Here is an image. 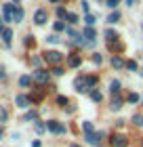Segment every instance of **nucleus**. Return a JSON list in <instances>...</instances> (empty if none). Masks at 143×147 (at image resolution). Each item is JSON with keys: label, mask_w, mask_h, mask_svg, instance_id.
<instances>
[{"label": "nucleus", "mask_w": 143, "mask_h": 147, "mask_svg": "<svg viewBox=\"0 0 143 147\" xmlns=\"http://www.w3.org/2000/svg\"><path fill=\"white\" fill-rule=\"evenodd\" d=\"M57 15H59L61 19H63V17H67V13H65V9H63V6H59V9H57Z\"/></svg>", "instance_id": "nucleus-32"}, {"label": "nucleus", "mask_w": 143, "mask_h": 147, "mask_svg": "<svg viewBox=\"0 0 143 147\" xmlns=\"http://www.w3.org/2000/svg\"><path fill=\"white\" fill-rule=\"evenodd\" d=\"M126 4H128V6H133V4H135V0H126Z\"/></svg>", "instance_id": "nucleus-41"}, {"label": "nucleus", "mask_w": 143, "mask_h": 147, "mask_svg": "<svg viewBox=\"0 0 143 147\" xmlns=\"http://www.w3.org/2000/svg\"><path fill=\"white\" fill-rule=\"evenodd\" d=\"M6 118H9L6 109H4V107H0V122H6Z\"/></svg>", "instance_id": "nucleus-27"}, {"label": "nucleus", "mask_w": 143, "mask_h": 147, "mask_svg": "<svg viewBox=\"0 0 143 147\" xmlns=\"http://www.w3.org/2000/svg\"><path fill=\"white\" fill-rule=\"evenodd\" d=\"M15 103L19 105V107H30L32 101H30V97H25V95H17L15 97Z\"/></svg>", "instance_id": "nucleus-6"}, {"label": "nucleus", "mask_w": 143, "mask_h": 147, "mask_svg": "<svg viewBox=\"0 0 143 147\" xmlns=\"http://www.w3.org/2000/svg\"><path fill=\"white\" fill-rule=\"evenodd\" d=\"M70 147H80V145H76V143H74V145H70Z\"/></svg>", "instance_id": "nucleus-43"}, {"label": "nucleus", "mask_w": 143, "mask_h": 147, "mask_svg": "<svg viewBox=\"0 0 143 147\" xmlns=\"http://www.w3.org/2000/svg\"><path fill=\"white\" fill-rule=\"evenodd\" d=\"M57 103H59V105H67V97L59 95V97H57Z\"/></svg>", "instance_id": "nucleus-31"}, {"label": "nucleus", "mask_w": 143, "mask_h": 147, "mask_svg": "<svg viewBox=\"0 0 143 147\" xmlns=\"http://www.w3.org/2000/svg\"><path fill=\"white\" fill-rule=\"evenodd\" d=\"M67 63H70V67H78V65L82 63V57L80 55H72L70 59H67Z\"/></svg>", "instance_id": "nucleus-12"}, {"label": "nucleus", "mask_w": 143, "mask_h": 147, "mask_svg": "<svg viewBox=\"0 0 143 147\" xmlns=\"http://www.w3.org/2000/svg\"><path fill=\"white\" fill-rule=\"evenodd\" d=\"M46 40H49V42H51V44H59V42H61V38H59L57 34H51V36H49V38H46Z\"/></svg>", "instance_id": "nucleus-22"}, {"label": "nucleus", "mask_w": 143, "mask_h": 147, "mask_svg": "<svg viewBox=\"0 0 143 147\" xmlns=\"http://www.w3.org/2000/svg\"><path fill=\"white\" fill-rule=\"evenodd\" d=\"M126 67L131 71H135V69H137V61H126Z\"/></svg>", "instance_id": "nucleus-30"}, {"label": "nucleus", "mask_w": 143, "mask_h": 147, "mask_svg": "<svg viewBox=\"0 0 143 147\" xmlns=\"http://www.w3.org/2000/svg\"><path fill=\"white\" fill-rule=\"evenodd\" d=\"M53 74H55V76H63V69H61V67H59V65H57V67H55V69H53Z\"/></svg>", "instance_id": "nucleus-35"}, {"label": "nucleus", "mask_w": 143, "mask_h": 147, "mask_svg": "<svg viewBox=\"0 0 143 147\" xmlns=\"http://www.w3.org/2000/svg\"><path fill=\"white\" fill-rule=\"evenodd\" d=\"M2 21H4V19L0 17V36H2V32H4V28H2Z\"/></svg>", "instance_id": "nucleus-40"}, {"label": "nucleus", "mask_w": 143, "mask_h": 147, "mask_svg": "<svg viewBox=\"0 0 143 147\" xmlns=\"http://www.w3.org/2000/svg\"><path fill=\"white\" fill-rule=\"evenodd\" d=\"M110 107H112L114 111H118V109L122 107V99H118V97H116V99H112V103H110Z\"/></svg>", "instance_id": "nucleus-14"}, {"label": "nucleus", "mask_w": 143, "mask_h": 147, "mask_svg": "<svg viewBox=\"0 0 143 147\" xmlns=\"http://www.w3.org/2000/svg\"><path fill=\"white\" fill-rule=\"evenodd\" d=\"M86 84H88V88L95 86V84H97V78H95V76H88V78H86Z\"/></svg>", "instance_id": "nucleus-29"}, {"label": "nucleus", "mask_w": 143, "mask_h": 147, "mask_svg": "<svg viewBox=\"0 0 143 147\" xmlns=\"http://www.w3.org/2000/svg\"><path fill=\"white\" fill-rule=\"evenodd\" d=\"M112 65H114V67H124V59H122V57H118V55H114L112 57Z\"/></svg>", "instance_id": "nucleus-13"}, {"label": "nucleus", "mask_w": 143, "mask_h": 147, "mask_svg": "<svg viewBox=\"0 0 143 147\" xmlns=\"http://www.w3.org/2000/svg\"><path fill=\"white\" fill-rule=\"evenodd\" d=\"M44 128H46V124H42V122H38V124H36V130H38V132H42Z\"/></svg>", "instance_id": "nucleus-36"}, {"label": "nucleus", "mask_w": 143, "mask_h": 147, "mask_svg": "<svg viewBox=\"0 0 143 147\" xmlns=\"http://www.w3.org/2000/svg\"><path fill=\"white\" fill-rule=\"evenodd\" d=\"M139 101V95L137 92H131V95H128V103H137Z\"/></svg>", "instance_id": "nucleus-26"}, {"label": "nucleus", "mask_w": 143, "mask_h": 147, "mask_svg": "<svg viewBox=\"0 0 143 147\" xmlns=\"http://www.w3.org/2000/svg\"><path fill=\"white\" fill-rule=\"evenodd\" d=\"M32 65H36V67H38V65H40V57H32Z\"/></svg>", "instance_id": "nucleus-38"}, {"label": "nucleus", "mask_w": 143, "mask_h": 147, "mask_svg": "<svg viewBox=\"0 0 143 147\" xmlns=\"http://www.w3.org/2000/svg\"><path fill=\"white\" fill-rule=\"evenodd\" d=\"M105 4L110 6V9H116V6L120 4V0H105Z\"/></svg>", "instance_id": "nucleus-28"}, {"label": "nucleus", "mask_w": 143, "mask_h": 147, "mask_svg": "<svg viewBox=\"0 0 143 147\" xmlns=\"http://www.w3.org/2000/svg\"><path fill=\"white\" fill-rule=\"evenodd\" d=\"M74 86H76V90H78V92H82V90H88L86 78H76V80H74Z\"/></svg>", "instance_id": "nucleus-5"}, {"label": "nucleus", "mask_w": 143, "mask_h": 147, "mask_svg": "<svg viewBox=\"0 0 143 147\" xmlns=\"http://www.w3.org/2000/svg\"><path fill=\"white\" fill-rule=\"evenodd\" d=\"M11 38H13V32H11L9 28H6V30L2 32V40H4L6 44H11Z\"/></svg>", "instance_id": "nucleus-15"}, {"label": "nucleus", "mask_w": 143, "mask_h": 147, "mask_svg": "<svg viewBox=\"0 0 143 147\" xmlns=\"http://www.w3.org/2000/svg\"><path fill=\"white\" fill-rule=\"evenodd\" d=\"M91 99H93V101H95V103H99V101H101V99H103V95H101V92H99V90H91Z\"/></svg>", "instance_id": "nucleus-16"}, {"label": "nucleus", "mask_w": 143, "mask_h": 147, "mask_svg": "<svg viewBox=\"0 0 143 147\" xmlns=\"http://www.w3.org/2000/svg\"><path fill=\"white\" fill-rule=\"evenodd\" d=\"M44 59H46V61H49V63H61V61H63V55H61V53L59 51H49V53H44Z\"/></svg>", "instance_id": "nucleus-2"}, {"label": "nucleus", "mask_w": 143, "mask_h": 147, "mask_svg": "<svg viewBox=\"0 0 143 147\" xmlns=\"http://www.w3.org/2000/svg\"><path fill=\"white\" fill-rule=\"evenodd\" d=\"M46 128H49L51 132H55V135H63L65 132V126L61 122H57V120H49V122H46Z\"/></svg>", "instance_id": "nucleus-1"}, {"label": "nucleus", "mask_w": 143, "mask_h": 147, "mask_svg": "<svg viewBox=\"0 0 143 147\" xmlns=\"http://www.w3.org/2000/svg\"><path fill=\"white\" fill-rule=\"evenodd\" d=\"M84 23H86V28H93V23H95V15H84Z\"/></svg>", "instance_id": "nucleus-17"}, {"label": "nucleus", "mask_w": 143, "mask_h": 147, "mask_svg": "<svg viewBox=\"0 0 143 147\" xmlns=\"http://www.w3.org/2000/svg\"><path fill=\"white\" fill-rule=\"evenodd\" d=\"M118 19H120V13H118V11H114L112 15L107 17V23H116V21H118Z\"/></svg>", "instance_id": "nucleus-19"}, {"label": "nucleus", "mask_w": 143, "mask_h": 147, "mask_svg": "<svg viewBox=\"0 0 143 147\" xmlns=\"http://www.w3.org/2000/svg\"><path fill=\"white\" fill-rule=\"evenodd\" d=\"M105 36H107V40H114V38H116V34H114L112 30H107V32H105Z\"/></svg>", "instance_id": "nucleus-37"}, {"label": "nucleus", "mask_w": 143, "mask_h": 147, "mask_svg": "<svg viewBox=\"0 0 143 147\" xmlns=\"http://www.w3.org/2000/svg\"><path fill=\"white\" fill-rule=\"evenodd\" d=\"M32 147H40V143H38V141H34V143H32Z\"/></svg>", "instance_id": "nucleus-42"}, {"label": "nucleus", "mask_w": 143, "mask_h": 147, "mask_svg": "<svg viewBox=\"0 0 143 147\" xmlns=\"http://www.w3.org/2000/svg\"><path fill=\"white\" fill-rule=\"evenodd\" d=\"M51 2H59V0H51Z\"/></svg>", "instance_id": "nucleus-45"}, {"label": "nucleus", "mask_w": 143, "mask_h": 147, "mask_svg": "<svg viewBox=\"0 0 143 147\" xmlns=\"http://www.w3.org/2000/svg\"><path fill=\"white\" fill-rule=\"evenodd\" d=\"M133 122L137 124V126H143V116H141V113H135V116H133Z\"/></svg>", "instance_id": "nucleus-21"}, {"label": "nucleus", "mask_w": 143, "mask_h": 147, "mask_svg": "<svg viewBox=\"0 0 143 147\" xmlns=\"http://www.w3.org/2000/svg\"><path fill=\"white\" fill-rule=\"evenodd\" d=\"M13 11H15L13 4H4V21H13Z\"/></svg>", "instance_id": "nucleus-11"}, {"label": "nucleus", "mask_w": 143, "mask_h": 147, "mask_svg": "<svg viewBox=\"0 0 143 147\" xmlns=\"http://www.w3.org/2000/svg\"><path fill=\"white\" fill-rule=\"evenodd\" d=\"M80 6H82V11L88 15V2H80Z\"/></svg>", "instance_id": "nucleus-39"}, {"label": "nucleus", "mask_w": 143, "mask_h": 147, "mask_svg": "<svg viewBox=\"0 0 143 147\" xmlns=\"http://www.w3.org/2000/svg\"><path fill=\"white\" fill-rule=\"evenodd\" d=\"M82 128H84V132L88 135V132H93V124L91 122H82Z\"/></svg>", "instance_id": "nucleus-25"}, {"label": "nucleus", "mask_w": 143, "mask_h": 147, "mask_svg": "<svg viewBox=\"0 0 143 147\" xmlns=\"http://www.w3.org/2000/svg\"><path fill=\"white\" fill-rule=\"evenodd\" d=\"M25 120H36V111H28L25 113Z\"/></svg>", "instance_id": "nucleus-34"}, {"label": "nucleus", "mask_w": 143, "mask_h": 147, "mask_svg": "<svg viewBox=\"0 0 143 147\" xmlns=\"http://www.w3.org/2000/svg\"><path fill=\"white\" fill-rule=\"evenodd\" d=\"M93 61H95V63H101V61H103V57H101L99 53H95V55H93Z\"/></svg>", "instance_id": "nucleus-33"}, {"label": "nucleus", "mask_w": 143, "mask_h": 147, "mask_svg": "<svg viewBox=\"0 0 143 147\" xmlns=\"http://www.w3.org/2000/svg\"><path fill=\"white\" fill-rule=\"evenodd\" d=\"M95 36H97V32H95L93 28H84L82 30V38H88V42H93Z\"/></svg>", "instance_id": "nucleus-10"}, {"label": "nucleus", "mask_w": 143, "mask_h": 147, "mask_svg": "<svg viewBox=\"0 0 143 147\" xmlns=\"http://www.w3.org/2000/svg\"><path fill=\"white\" fill-rule=\"evenodd\" d=\"M67 19H70V23L74 25V23H78V15L76 13H67Z\"/></svg>", "instance_id": "nucleus-24"}, {"label": "nucleus", "mask_w": 143, "mask_h": 147, "mask_svg": "<svg viewBox=\"0 0 143 147\" xmlns=\"http://www.w3.org/2000/svg\"><path fill=\"white\" fill-rule=\"evenodd\" d=\"M110 90L112 92H118L120 90V82H118V80H112V82H110Z\"/></svg>", "instance_id": "nucleus-20"}, {"label": "nucleus", "mask_w": 143, "mask_h": 147, "mask_svg": "<svg viewBox=\"0 0 143 147\" xmlns=\"http://www.w3.org/2000/svg\"><path fill=\"white\" fill-rule=\"evenodd\" d=\"M34 78H36L38 80V82H49V78H51V74L49 71H44V69H36V71H34Z\"/></svg>", "instance_id": "nucleus-4"}, {"label": "nucleus", "mask_w": 143, "mask_h": 147, "mask_svg": "<svg viewBox=\"0 0 143 147\" xmlns=\"http://www.w3.org/2000/svg\"><path fill=\"white\" fill-rule=\"evenodd\" d=\"M101 137H103V132H88V135H84V141L91 145H99Z\"/></svg>", "instance_id": "nucleus-3"}, {"label": "nucleus", "mask_w": 143, "mask_h": 147, "mask_svg": "<svg viewBox=\"0 0 143 147\" xmlns=\"http://www.w3.org/2000/svg\"><path fill=\"white\" fill-rule=\"evenodd\" d=\"M65 30H67V28H65L63 21H57V23H55V32H65Z\"/></svg>", "instance_id": "nucleus-23"}, {"label": "nucleus", "mask_w": 143, "mask_h": 147, "mask_svg": "<svg viewBox=\"0 0 143 147\" xmlns=\"http://www.w3.org/2000/svg\"><path fill=\"white\" fill-rule=\"evenodd\" d=\"M19 84H21V86H30L32 84V76H21V78H19Z\"/></svg>", "instance_id": "nucleus-18"}, {"label": "nucleus", "mask_w": 143, "mask_h": 147, "mask_svg": "<svg viewBox=\"0 0 143 147\" xmlns=\"http://www.w3.org/2000/svg\"><path fill=\"white\" fill-rule=\"evenodd\" d=\"M34 21H36V25H42V23H46V11H36V15H34Z\"/></svg>", "instance_id": "nucleus-7"}, {"label": "nucleus", "mask_w": 143, "mask_h": 147, "mask_svg": "<svg viewBox=\"0 0 143 147\" xmlns=\"http://www.w3.org/2000/svg\"><path fill=\"white\" fill-rule=\"evenodd\" d=\"M13 21H15V23L23 21V9H21V6H15V11H13Z\"/></svg>", "instance_id": "nucleus-9"}, {"label": "nucleus", "mask_w": 143, "mask_h": 147, "mask_svg": "<svg viewBox=\"0 0 143 147\" xmlns=\"http://www.w3.org/2000/svg\"><path fill=\"white\" fill-rule=\"evenodd\" d=\"M112 145H114V147H124V145H126V137L114 135V137H112Z\"/></svg>", "instance_id": "nucleus-8"}, {"label": "nucleus", "mask_w": 143, "mask_h": 147, "mask_svg": "<svg viewBox=\"0 0 143 147\" xmlns=\"http://www.w3.org/2000/svg\"><path fill=\"white\" fill-rule=\"evenodd\" d=\"M0 137H2V126H0Z\"/></svg>", "instance_id": "nucleus-44"}]
</instances>
